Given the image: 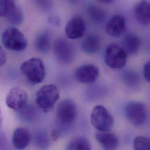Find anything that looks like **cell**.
<instances>
[{
  "label": "cell",
  "instance_id": "cell-1",
  "mask_svg": "<svg viewBox=\"0 0 150 150\" xmlns=\"http://www.w3.org/2000/svg\"><path fill=\"white\" fill-rule=\"evenodd\" d=\"M60 98V92L53 84L41 87L36 94V103L45 113L52 111Z\"/></svg>",
  "mask_w": 150,
  "mask_h": 150
},
{
  "label": "cell",
  "instance_id": "cell-2",
  "mask_svg": "<svg viewBox=\"0 0 150 150\" xmlns=\"http://www.w3.org/2000/svg\"><path fill=\"white\" fill-rule=\"evenodd\" d=\"M20 70L27 80L33 84L42 82L46 75L45 64L41 59L37 57H32L23 62Z\"/></svg>",
  "mask_w": 150,
  "mask_h": 150
},
{
  "label": "cell",
  "instance_id": "cell-3",
  "mask_svg": "<svg viewBox=\"0 0 150 150\" xmlns=\"http://www.w3.org/2000/svg\"><path fill=\"white\" fill-rule=\"evenodd\" d=\"M92 125L99 132H110L114 124L112 116L103 106H95L91 114Z\"/></svg>",
  "mask_w": 150,
  "mask_h": 150
},
{
  "label": "cell",
  "instance_id": "cell-4",
  "mask_svg": "<svg viewBox=\"0 0 150 150\" xmlns=\"http://www.w3.org/2000/svg\"><path fill=\"white\" fill-rule=\"evenodd\" d=\"M2 43L6 49L16 52L22 51L28 46L24 34L15 28H8L3 32Z\"/></svg>",
  "mask_w": 150,
  "mask_h": 150
},
{
  "label": "cell",
  "instance_id": "cell-5",
  "mask_svg": "<svg viewBox=\"0 0 150 150\" xmlns=\"http://www.w3.org/2000/svg\"><path fill=\"white\" fill-rule=\"evenodd\" d=\"M127 54L122 48L116 44L109 45L105 52V63L113 69H122L127 63Z\"/></svg>",
  "mask_w": 150,
  "mask_h": 150
},
{
  "label": "cell",
  "instance_id": "cell-6",
  "mask_svg": "<svg viewBox=\"0 0 150 150\" xmlns=\"http://www.w3.org/2000/svg\"><path fill=\"white\" fill-rule=\"evenodd\" d=\"M125 113L127 120L135 126H141L146 121L147 109L143 102L132 101L128 103L125 107Z\"/></svg>",
  "mask_w": 150,
  "mask_h": 150
},
{
  "label": "cell",
  "instance_id": "cell-7",
  "mask_svg": "<svg viewBox=\"0 0 150 150\" xmlns=\"http://www.w3.org/2000/svg\"><path fill=\"white\" fill-rule=\"evenodd\" d=\"M77 114L76 104L70 99L63 100L57 107V116L59 123L63 126L71 125L75 121Z\"/></svg>",
  "mask_w": 150,
  "mask_h": 150
},
{
  "label": "cell",
  "instance_id": "cell-8",
  "mask_svg": "<svg viewBox=\"0 0 150 150\" xmlns=\"http://www.w3.org/2000/svg\"><path fill=\"white\" fill-rule=\"evenodd\" d=\"M54 53L57 59L62 63L69 64L74 58V50L72 45L64 38H60L54 43Z\"/></svg>",
  "mask_w": 150,
  "mask_h": 150
},
{
  "label": "cell",
  "instance_id": "cell-9",
  "mask_svg": "<svg viewBox=\"0 0 150 150\" xmlns=\"http://www.w3.org/2000/svg\"><path fill=\"white\" fill-rule=\"evenodd\" d=\"M28 96L26 91L21 87L12 88L6 95L5 102L7 106L12 110H20L27 103Z\"/></svg>",
  "mask_w": 150,
  "mask_h": 150
},
{
  "label": "cell",
  "instance_id": "cell-10",
  "mask_svg": "<svg viewBox=\"0 0 150 150\" xmlns=\"http://www.w3.org/2000/svg\"><path fill=\"white\" fill-rule=\"evenodd\" d=\"M86 26L84 19L81 16H74L67 22L65 32L68 38L77 39L81 38L85 33Z\"/></svg>",
  "mask_w": 150,
  "mask_h": 150
},
{
  "label": "cell",
  "instance_id": "cell-11",
  "mask_svg": "<svg viewBox=\"0 0 150 150\" xmlns=\"http://www.w3.org/2000/svg\"><path fill=\"white\" fill-rule=\"evenodd\" d=\"M99 69L95 65L88 64L78 67L75 72V76L78 81L83 83L95 81L99 76Z\"/></svg>",
  "mask_w": 150,
  "mask_h": 150
},
{
  "label": "cell",
  "instance_id": "cell-12",
  "mask_svg": "<svg viewBox=\"0 0 150 150\" xmlns=\"http://www.w3.org/2000/svg\"><path fill=\"white\" fill-rule=\"evenodd\" d=\"M126 22L125 18L120 15L113 16L106 25L105 30L108 35L114 38L121 36L126 31Z\"/></svg>",
  "mask_w": 150,
  "mask_h": 150
},
{
  "label": "cell",
  "instance_id": "cell-13",
  "mask_svg": "<svg viewBox=\"0 0 150 150\" xmlns=\"http://www.w3.org/2000/svg\"><path fill=\"white\" fill-rule=\"evenodd\" d=\"M12 141L13 146L18 150H25L31 141V134L26 128H16L12 135Z\"/></svg>",
  "mask_w": 150,
  "mask_h": 150
},
{
  "label": "cell",
  "instance_id": "cell-14",
  "mask_svg": "<svg viewBox=\"0 0 150 150\" xmlns=\"http://www.w3.org/2000/svg\"><path fill=\"white\" fill-rule=\"evenodd\" d=\"M134 15L142 25L148 26L150 22V4L148 1H142L136 3L133 9Z\"/></svg>",
  "mask_w": 150,
  "mask_h": 150
},
{
  "label": "cell",
  "instance_id": "cell-15",
  "mask_svg": "<svg viewBox=\"0 0 150 150\" xmlns=\"http://www.w3.org/2000/svg\"><path fill=\"white\" fill-rule=\"evenodd\" d=\"M96 139L104 150H116L119 145L117 136L109 132H99L96 134Z\"/></svg>",
  "mask_w": 150,
  "mask_h": 150
},
{
  "label": "cell",
  "instance_id": "cell-16",
  "mask_svg": "<svg viewBox=\"0 0 150 150\" xmlns=\"http://www.w3.org/2000/svg\"><path fill=\"white\" fill-rule=\"evenodd\" d=\"M82 51L89 54L97 53L100 47V38L95 35H91L84 39L81 45Z\"/></svg>",
  "mask_w": 150,
  "mask_h": 150
},
{
  "label": "cell",
  "instance_id": "cell-17",
  "mask_svg": "<svg viewBox=\"0 0 150 150\" xmlns=\"http://www.w3.org/2000/svg\"><path fill=\"white\" fill-rule=\"evenodd\" d=\"M141 42L139 38L133 35H127L123 40V47L127 54H136L140 48Z\"/></svg>",
  "mask_w": 150,
  "mask_h": 150
},
{
  "label": "cell",
  "instance_id": "cell-18",
  "mask_svg": "<svg viewBox=\"0 0 150 150\" xmlns=\"http://www.w3.org/2000/svg\"><path fill=\"white\" fill-rule=\"evenodd\" d=\"M35 46L36 50L40 53H46L51 46V36L47 32L39 34L35 40Z\"/></svg>",
  "mask_w": 150,
  "mask_h": 150
},
{
  "label": "cell",
  "instance_id": "cell-19",
  "mask_svg": "<svg viewBox=\"0 0 150 150\" xmlns=\"http://www.w3.org/2000/svg\"><path fill=\"white\" fill-rule=\"evenodd\" d=\"M89 141L83 137L74 139L68 144L66 150H91Z\"/></svg>",
  "mask_w": 150,
  "mask_h": 150
},
{
  "label": "cell",
  "instance_id": "cell-20",
  "mask_svg": "<svg viewBox=\"0 0 150 150\" xmlns=\"http://www.w3.org/2000/svg\"><path fill=\"white\" fill-rule=\"evenodd\" d=\"M88 11L91 19L95 23H101L106 18V13L104 10L96 5L89 6Z\"/></svg>",
  "mask_w": 150,
  "mask_h": 150
},
{
  "label": "cell",
  "instance_id": "cell-21",
  "mask_svg": "<svg viewBox=\"0 0 150 150\" xmlns=\"http://www.w3.org/2000/svg\"><path fill=\"white\" fill-rule=\"evenodd\" d=\"M24 16L22 9L18 6H16L12 11L9 15L6 18L9 23L13 25H18L22 23Z\"/></svg>",
  "mask_w": 150,
  "mask_h": 150
},
{
  "label": "cell",
  "instance_id": "cell-22",
  "mask_svg": "<svg viewBox=\"0 0 150 150\" xmlns=\"http://www.w3.org/2000/svg\"><path fill=\"white\" fill-rule=\"evenodd\" d=\"M16 6L12 0H0V17L7 18Z\"/></svg>",
  "mask_w": 150,
  "mask_h": 150
},
{
  "label": "cell",
  "instance_id": "cell-23",
  "mask_svg": "<svg viewBox=\"0 0 150 150\" xmlns=\"http://www.w3.org/2000/svg\"><path fill=\"white\" fill-rule=\"evenodd\" d=\"M134 150H150V140L144 136L136 137L133 142Z\"/></svg>",
  "mask_w": 150,
  "mask_h": 150
},
{
  "label": "cell",
  "instance_id": "cell-24",
  "mask_svg": "<svg viewBox=\"0 0 150 150\" xmlns=\"http://www.w3.org/2000/svg\"><path fill=\"white\" fill-rule=\"evenodd\" d=\"M143 73L145 79L147 81L150 82V62H147L144 66L143 68Z\"/></svg>",
  "mask_w": 150,
  "mask_h": 150
},
{
  "label": "cell",
  "instance_id": "cell-25",
  "mask_svg": "<svg viewBox=\"0 0 150 150\" xmlns=\"http://www.w3.org/2000/svg\"><path fill=\"white\" fill-rule=\"evenodd\" d=\"M6 61V57L5 53L2 49V47L0 46V67L4 66Z\"/></svg>",
  "mask_w": 150,
  "mask_h": 150
},
{
  "label": "cell",
  "instance_id": "cell-26",
  "mask_svg": "<svg viewBox=\"0 0 150 150\" xmlns=\"http://www.w3.org/2000/svg\"><path fill=\"white\" fill-rule=\"evenodd\" d=\"M59 137H60L59 132L58 130H57L56 129H54L52 132V133H51V137H52V140L54 142L57 141L59 139Z\"/></svg>",
  "mask_w": 150,
  "mask_h": 150
},
{
  "label": "cell",
  "instance_id": "cell-27",
  "mask_svg": "<svg viewBox=\"0 0 150 150\" xmlns=\"http://www.w3.org/2000/svg\"><path fill=\"white\" fill-rule=\"evenodd\" d=\"M49 21L51 23L54 25H59L60 23V19L55 16L50 17L49 19Z\"/></svg>",
  "mask_w": 150,
  "mask_h": 150
},
{
  "label": "cell",
  "instance_id": "cell-28",
  "mask_svg": "<svg viewBox=\"0 0 150 150\" xmlns=\"http://www.w3.org/2000/svg\"><path fill=\"white\" fill-rule=\"evenodd\" d=\"M2 121H3V117H2L1 110V108H0V130L2 129Z\"/></svg>",
  "mask_w": 150,
  "mask_h": 150
},
{
  "label": "cell",
  "instance_id": "cell-29",
  "mask_svg": "<svg viewBox=\"0 0 150 150\" xmlns=\"http://www.w3.org/2000/svg\"><path fill=\"white\" fill-rule=\"evenodd\" d=\"M99 2H102V3H106V4H108V3H110V2H112V1H107V0H104V1H100Z\"/></svg>",
  "mask_w": 150,
  "mask_h": 150
}]
</instances>
